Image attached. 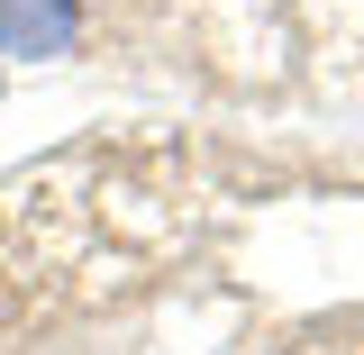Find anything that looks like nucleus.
I'll return each instance as SVG.
<instances>
[{
	"instance_id": "f257e3e1",
	"label": "nucleus",
	"mask_w": 364,
	"mask_h": 355,
	"mask_svg": "<svg viewBox=\"0 0 364 355\" xmlns=\"http://www.w3.org/2000/svg\"><path fill=\"white\" fill-rule=\"evenodd\" d=\"M82 37V0H0V46L9 55H64Z\"/></svg>"
}]
</instances>
